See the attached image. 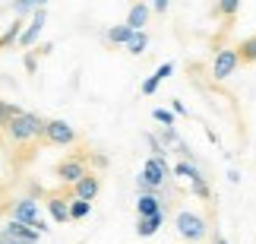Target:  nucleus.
I'll return each mask as SVG.
<instances>
[{"label":"nucleus","instance_id":"nucleus-12","mask_svg":"<svg viewBox=\"0 0 256 244\" xmlns=\"http://www.w3.org/2000/svg\"><path fill=\"white\" fill-rule=\"evenodd\" d=\"M98 190H102V184H98V178H95L92 171H86L82 178L73 184V197H82V200H95Z\"/></svg>","mask_w":256,"mask_h":244},{"label":"nucleus","instance_id":"nucleus-18","mask_svg":"<svg viewBox=\"0 0 256 244\" xmlns=\"http://www.w3.org/2000/svg\"><path fill=\"white\" fill-rule=\"evenodd\" d=\"M88 212H92V200H82V197H73V200H70V219H73V222L86 219Z\"/></svg>","mask_w":256,"mask_h":244},{"label":"nucleus","instance_id":"nucleus-33","mask_svg":"<svg viewBox=\"0 0 256 244\" xmlns=\"http://www.w3.org/2000/svg\"><path fill=\"white\" fill-rule=\"evenodd\" d=\"M48 4H51V0H44V7H48Z\"/></svg>","mask_w":256,"mask_h":244},{"label":"nucleus","instance_id":"nucleus-22","mask_svg":"<svg viewBox=\"0 0 256 244\" xmlns=\"http://www.w3.org/2000/svg\"><path fill=\"white\" fill-rule=\"evenodd\" d=\"M158 140L164 143V149H177V146H180L184 140H180V133H177V127H162V133H158Z\"/></svg>","mask_w":256,"mask_h":244},{"label":"nucleus","instance_id":"nucleus-7","mask_svg":"<svg viewBox=\"0 0 256 244\" xmlns=\"http://www.w3.org/2000/svg\"><path fill=\"white\" fill-rule=\"evenodd\" d=\"M168 203H164L162 193H136V219L155 216V212H164Z\"/></svg>","mask_w":256,"mask_h":244},{"label":"nucleus","instance_id":"nucleus-10","mask_svg":"<svg viewBox=\"0 0 256 244\" xmlns=\"http://www.w3.org/2000/svg\"><path fill=\"white\" fill-rule=\"evenodd\" d=\"M82 174H86V162L82 159H66V162L57 165V178H60L64 184H76Z\"/></svg>","mask_w":256,"mask_h":244},{"label":"nucleus","instance_id":"nucleus-17","mask_svg":"<svg viewBox=\"0 0 256 244\" xmlns=\"http://www.w3.org/2000/svg\"><path fill=\"white\" fill-rule=\"evenodd\" d=\"M136 35V29L130 26H114V29H108V42H114V45H130V38Z\"/></svg>","mask_w":256,"mask_h":244},{"label":"nucleus","instance_id":"nucleus-27","mask_svg":"<svg viewBox=\"0 0 256 244\" xmlns=\"http://www.w3.org/2000/svg\"><path fill=\"white\" fill-rule=\"evenodd\" d=\"M171 111L177 114V118H190V111H186V105L180 99H171Z\"/></svg>","mask_w":256,"mask_h":244},{"label":"nucleus","instance_id":"nucleus-11","mask_svg":"<svg viewBox=\"0 0 256 244\" xmlns=\"http://www.w3.org/2000/svg\"><path fill=\"white\" fill-rule=\"evenodd\" d=\"M171 73H174V64H171V61H164V64L158 67V70H155V73L149 76V80H142L140 92H142V95H155V92H158V86H162L164 80H168Z\"/></svg>","mask_w":256,"mask_h":244},{"label":"nucleus","instance_id":"nucleus-13","mask_svg":"<svg viewBox=\"0 0 256 244\" xmlns=\"http://www.w3.org/2000/svg\"><path fill=\"white\" fill-rule=\"evenodd\" d=\"M164 219H168V209L155 212V216H146V219H136V235H140V238H152L155 231L164 225Z\"/></svg>","mask_w":256,"mask_h":244},{"label":"nucleus","instance_id":"nucleus-9","mask_svg":"<svg viewBox=\"0 0 256 244\" xmlns=\"http://www.w3.org/2000/svg\"><path fill=\"white\" fill-rule=\"evenodd\" d=\"M44 23H48V13H44V7H38V10H35V16H32V23L26 26L22 38H19V48H32V45L38 42V35H42Z\"/></svg>","mask_w":256,"mask_h":244},{"label":"nucleus","instance_id":"nucleus-4","mask_svg":"<svg viewBox=\"0 0 256 244\" xmlns=\"http://www.w3.org/2000/svg\"><path fill=\"white\" fill-rule=\"evenodd\" d=\"M174 174H177V178H186V181H190V190L196 193V197H200V200H212V187H209V181H206V174L200 171V165H196V162H177L174 165Z\"/></svg>","mask_w":256,"mask_h":244},{"label":"nucleus","instance_id":"nucleus-28","mask_svg":"<svg viewBox=\"0 0 256 244\" xmlns=\"http://www.w3.org/2000/svg\"><path fill=\"white\" fill-rule=\"evenodd\" d=\"M168 7H171V0H152V10H155V13H164Z\"/></svg>","mask_w":256,"mask_h":244},{"label":"nucleus","instance_id":"nucleus-23","mask_svg":"<svg viewBox=\"0 0 256 244\" xmlns=\"http://www.w3.org/2000/svg\"><path fill=\"white\" fill-rule=\"evenodd\" d=\"M152 121H158L162 127H174L177 124V114L171 108H152Z\"/></svg>","mask_w":256,"mask_h":244},{"label":"nucleus","instance_id":"nucleus-31","mask_svg":"<svg viewBox=\"0 0 256 244\" xmlns=\"http://www.w3.org/2000/svg\"><path fill=\"white\" fill-rule=\"evenodd\" d=\"M212 244H228V238H224V235H218V231H215V238H212Z\"/></svg>","mask_w":256,"mask_h":244},{"label":"nucleus","instance_id":"nucleus-2","mask_svg":"<svg viewBox=\"0 0 256 244\" xmlns=\"http://www.w3.org/2000/svg\"><path fill=\"white\" fill-rule=\"evenodd\" d=\"M4 130H6V136H10L13 143H28V140H38V136H44L48 121L38 118V114H32V111H22L19 118L10 121Z\"/></svg>","mask_w":256,"mask_h":244},{"label":"nucleus","instance_id":"nucleus-8","mask_svg":"<svg viewBox=\"0 0 256 244\" xmlns=\"http://www.w3.org/2000/svg\"><path fill=\"white\" fill-rule=\"evenodd\" d=\"M44 140L48 143H54V146H70L73 140H76V130L66 121H48V130H44Z\"/></svg>","mask_w":256,"mask_h":244},{"label":"nucleus","instance_id":"nucleus-1","mask_svg":"<svg viewBox=\"0 0 256 244\" xmlns=\"http://www.w3.org/2000/svg\"><path fill=\"white\" fill-rule=\"evenodd\" d=\"M168 181H171L168 155H149L142 171L136 174V193H162Z\"/></svg>","mask_w":256,"mask_h":244},{"label":"nucleus","instance_id":"nucleus-20","mask_svg":"<svg viewBox=\"0 0 256 244\" xmlns=\"http://www.w3.org/2000/svg\"><path fill=\"white\" fill-rule=\"evenodd\" d=\"M19 114H22V108H19V105H13V102H4L0 99V127H6L13 118H19Z\"/></svg>","mask_w":256,"mask_h":244},{"label":"nucleus","instance_id":"nucleus-25","mask_svg":"<svg viewBox=\"0 0 256 244\" xmlns=\"http://www.w3.org/2000/svg\"><path fill=\"white\" fill-rule=\"evenodd\" d=\"M215 10H218V16L231 19V16L240 10V0H218V4H215Z\"/></svg>","mask_w":256,"mask_h":244},{"label":"nucleus","instance_id":"nucleus-29","mask_svg":"<svg viewBox=\"0 0 256 244\" xmlns=\"http://www.w3.org/2000/svg\"><path fill=\"white\" fill-rule=\"evenodd\" d=\"M228 181L238 184V181H240V171H238V168H228Z\"/></svg>","mask_w":256,"mask_h":244},{"label":"nucleus","instance_id":"nucleus-26","mask_svg":"<svg viewBox=\"0 0 256 244\" xmlns=\"http://www.w3.org/2000/svg\"><path fill=\"white\" fill-rule=\"evenodd\" d=\"M146 143H149L152 155H168V149H164V143H162V140H158L155 133H146Z\"/></svg>","mask_w":256,"mask_h":244},{"label":"nucleus","instance_id":"nucleus-6","mask_svg":"<svg viewBox=\"0 0 256 244\" xmlns=\"http://www.w3.org/2000/svg\"><path fill=\"white\" fill-rule=\"evenodd\" d=\"M10 219H19L26 222V225H38L42 216H38V200L35 197H22L13 203V209H10Z\"/></svg>","mask_w":256,"mask_h":244},{"label":"nucleus","instance_id":"nucleus-32","mask_svg":"<svg viewBox=\"0 0 256 244\" xmlns=\"http://www.w3.org/2000/svg\"><path fill=\"white\" fill-rule=\"evenodd\" d=\"M6 244H28V241H19V238H10Z\"/></svg>","mask_w":256,"mask_h":244},{"label":"nucleus","instance_id":"nucleus-19","mask_svg":"<svg viewBox=\"0 0 256 244\" xmlns=\"http://www.w3.org/2000/svg\"><path fill=\"white\" fill-rule=\"evenodd\" d=\"M238 54H240V64H256V35L244 38L240 48H238Z\"/></svg>","mask_w":256,"mask_h":244},{"label":"nucleus","instance_id":"nucleus-3","mask_svg":"<svg viewBox=\"0 0 256 244\" xmlns=\"http://www.w3.org/2000/svg\"><path fill=\"white\" fill-rule=\"evenodd\" d=\"M174 228H177V235H180L184 241H190V244L202 241L206 235H209V225H206V219L196 216V212H190V209H180V212L174 216Z\"/></svg>","mask_w":256,"mask_h":244},{"label":"nucleus","instance_id":"nucleus-21","mask_svg":"<svg viewBox=\"0 0 256 244\" xmlns=\"http://www.w3.org/2000/svg\"><path fill=\"white\" fill-rule=\"evenodd\" d=\"M146 48H149V35H146V32H136L130 38V45H126V51H130L133 57H140V54H146Z\"/></svg>","mask_w":256,"mask_h":244},{"label":"nucleus","instance_id":"nucleus-16","mask_svg":"<svg viewBox=\"0 0 256 244\" xmlns=\"http://www.w3.org/2000/svg\"><path fill=\"white\" fill-rule=\"evenodd\" d=\"M48 206V212H51V219L57 222V225H64V222H70V203L66 200H60V197H51L44 203Z\"/></svg>","mask_w":256,"mask_h":244},{"label":"nucleus","instance_id":"nucleus-24","mask_svg":"<svg viewBox=\"0 0 256 244\" xmlns=\"http://www.w3.org/2000/svg\"><path fill=\"white\" fill-rule=\"evenodd\" d=\"M38 7H44V0H13V13L16 16H26V13H32Z\"/></svg>","mask_w":256,"mask_h":244},{"label":"nucleus","instance_id":"nucleus-15","mask_svg":"<svg viewBox=\"0 0 256 244\" xmlns=\"http://www.w3.org/2000/svg\"><path fill=\"white\" fill-rule=\"evenodd\" d=\"M26 23L22 19H13V23H10L6 29H4V35H0V51H6V48H13V45H19V38H22V29Z\"/></svg>","mask_w":256,"mask_h":244},{"label":"nucleus","instance_id":"nucleus-5","mask_svg":"<svg viewBox=\"0 0 256 244\" xmlns=\"http://www.w3.org/2000/svg\"><path fill=\"white\" fill-rule=\"evenodd\" d=\"M240 67V54H238V48H218L212 57V80H228V76L234 73Z\"/></svg>","mask_w":256,"mask_h":244},{"label":"nucleus","instance_id":"nucleus-30","mask_svg":"<svg viewBox=\"0 0 256 244\" xmlns=\"http://www.w3.org/2000/svg\"><path fill=\"white\" fill-rule=\"evenodd\" d=\"M26 70L35 73V57H32V54H26Z\"/></svg>","mask_w":256,"mask_h":244},{"label":"nucleus","instance_id":"nucleus-14","mask_svg":"<svg viewBox=\"0 0 256 244\" xmlns=\"http://www.w3.org/2000/svg\"><path fill=\"white\" fill-rule=\"evenodd\" d=\"M149 16H152V7L140 0V4H133V7H130V13H126V26L136 29V32H142V26L149 23Z\"/></svg>","mask_w":256,"mask_h":244}]
</instances>
